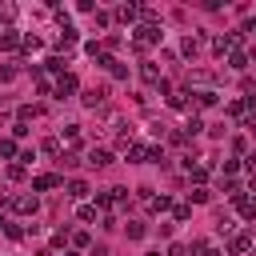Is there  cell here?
Instances as JSON below:
<instances>
[{
  "instance_id": "cell-25",
  "label": "cell",
  "mask_w": 256,
  "mask_h": 256,
  "mask_svg": "<svg viewBox=\"0 0 256 256\" xmlns=\"http://www.w3.org/2000/svg\"><path fill=\"white\" fill-rule=\"evenodd\" d=\"M72 244H76V252H80V248H88V232H76V236H72Z\"/></svg>"
},
{
  "instance_id": "cell-27",
  "label": "cell",
  "mask_w": 256,
  "mask_h": 256,
  "mask_svg": "<svg viewBox=\"0 0 256 256\" xmlns=\"http://www.w3.org/2000/svg\"><path fill=\"white\" fill-rule=\"evenodd\" d=\"M12 76H16V68H12V64H4V68H0V80H12Z\"/></svg>"
},
{
  "instance_id": "cell-15",
  "label": "cell",
  "mask_w": 256,
  "mask_h": 256,
  "mask_svg": "<svg viewBox=\"0 0 256 256\" xmlns=\"http://www.w3.org/2000/svg\"><path fill=\"white\" fill-rule=\"evenodd\" d=\"M196 132H204V120H200V116H188V124H184V136H196Z\"/></svg>"
},
{
  "instance_id": "cell-19",
  "label": "cell",
  "mask_w": 256,
  "mask_h": 256,
  "mask_svg": "<svg viewBox=\"0 0 256 256\" xmlns=\"http://www.w3.org/2000/svg\"><path fill=\"white\" fill-rule=\"evenodd\" d=\"M44 68H48V72H64V60H60V56H48Z\"/></svg>"
},
{
  "instance_id": "cell-28",
  "label": "cell",
  "mask_w": 256,
  "mask_h": 256,
  "mask_svg": "<svg viewBox=\"0 0 256 256\" xmlns=\"http://www.w3.org/2000/svg\"><path fill=\"white\" fill-rule=\"evenodd\" d=\"M168 256H184V244H168Z\"/></svg>"
},
{
  "instance_id": "cell-17",
  "label": "cell",
  "mask_w": 256,
  "mask_h": 256,
  "mask_svg": "<svg viewBox=\"0 0 256 256\" xmlns=\"http://www.w3.org/2000/svg\"><path fill=\"white\" fill-rule=\"evenodd\" d=\"M188 56H196V48H200V36H184V44H180Z\"/></svg>"
},
{
  "instance_id": "cell-7",
  "label": "cell",
  "mask_w": 256,
  "mask_h": 256,
  "mask_svg": "<svg viewBox=\"0 0 256 256\" xmlns=\"http://www.w3.org/2000/svg\"><path fill=\"white\" fill-rule=\"evenodd\" d=\"M68 92H76V76H72V72H64V76H60V80H56V96H60V100H64V96H68Z\"/></svg>"
},
{
  "instance_id": "cell-30",
  "label": "cell",
  "mask_w": 256,
  "mask_h": 256,
  "mask_svg": "<svg viewBox=\"0 0 256 256\" xmlns=\"http://www.w3.org/2000/svg\"><path fill=\"white\" fill-rule=\"evenodd\" d=\"M244 32H256V16H252V20H248V24H244Z\"/></svg>"
},
{
  "instance_id": "cell-3",
  "label": "cell",
  "mask_w": 256,
  "mask_h": 256,
  "mask_svg": "<svg viewBox=\"0 0 256 256\" xmlns=\"http://www.w3.org/2000/svg\"><path fill=\"white\" fill-rule=\"evenodd\" d=\"M252 248V232H232V240H228V252L232 256H244Z\"/></svg>"
},
{
  "instance_id": "cell-4",
  "label": "cell",
  "mask_w": 256,
  "mask_h": 256,
  "mask_svg": "<svg viewBox=\"0 0 256 256\" xmlns=\"http://www.w3.org/2000/svg\"><path fill=\"white\" fill-rule=\"evenodd\" d=\"M56 184H60L56 172H40V176L32 180V192H48V188H56Z\"/></svg>"
},
{
  "instance_id": "cell-22",
  "label": "cell",
  "mask_w": 256,
  "mask_h": 256,
  "mask_svg": "<svg viewBox=\"0 0 256 256\" xmlns=\"http://www.w3.org/2000/svg\"><path fill=\"white\" fill-rule=\"evenodd\" d=\"M172 216H176V220H188V216H192V208H188V204H176V208H172Z\"/></svg>"
},
{
  "instance_id": "cell-14",
  "label": "cell",
  "mask_w": 256,
  "mask_h": 256,
  "mask_svg": "<svg viewBox=\"0 0 256 256\" xmlns=\"http://www.w3.org/2000/svg\"><path fill=\"white\" fill-rule=\"evenodd\" d=\"M140 76H144L148 84H160V72H156V64H140Z\"/></svg>"
},
{
  "instance_id": "cell-6",
  "label": "cell",
  "mask_w": 256,
  "mask_h": 256,
  "mask_svg": "<svg viewBox=\"0 0 256 256\" xmlns=\"http://www.w3.org/2000/svg\"><path fill=\"white\" fill-rule=\"evenodd\" d=\"M88 164H92V168H108V164H112V152H108V148H92V152H88Z\"/></svg>"
},
{
  "instance_id": "cell-10",
  "label": "cell",
  "mask_w": 256,
  "mask_h": 256,
  "mask_svg": "<svg viewBox=\"0 0 256 256\" xmlns=\"http://www.w3.org/2000/svg\"><path fill=\"white\" fill-rule=\"evenodd\" d=\"M68 196H72V200H84V196H88V184H84V180H68Z\"/></svg>"
},
{
  "instance_id": "cell-5",
  "label": "cell",
  "mask_w": 256,
  "mask_h": 256,
  "mask_svg": "<svg viewBox=\"0 0 256 256\" xmlns=\"http://www.w3.org/2000/svg\"><path fill=\"white\" fill-rule=\"evenodd\" d=\"M20 44H24V36H20L16 28H4V32H0V48H4V52H12V48H20Z\"/></svg>"
},
{
  "instance_id": "cell-18",
  "label": "cell",
  "mask_w": 256,
  "mask_h": 256,
  "mask_svg": "<svg viewBox=\"0 0 256 256\" xmlns=\"http://www.w3.org/2000/svg\"><path fill=\"white\" fill-rule=\"evenodd\" d=\"M168 104H172V108H188V92H172Z\"/></svg>"
},
{
  "instance_id": "cell-9",
  "label": "cell",
  "mask_w": 256,
  "mask_h": 256,
  "mask_svg": "<svg viewBox=\"0 0 256 256\" xmlns=\"http://www.w3.org/2000/svg\"><path fill=\"white\" fill-rule=\"evenodd\" d=\"M192 96H196V108H212V104H216V92H212V88H204V92H192Z\"/></svg>"
},
{
  "instance_id": "cell-26",
  "label": "cell",
  "mask_w": 256,
  "mask_h": 256,
  "mask_svg": "<svg viewBox=\"0 0 256 256\" xmlns=\"http://www.w3.org/2000/svg\"><path fill=\"white\" fill-rule=\"evenodd\" d=\"M244 128H248V132L256 136V112H248V116H244Z\"/></svg>"
},
{
  "instance_id": "cell-23",
  "label": "cell",
  "mask_w": 256,
  "mask_h": 256,
  "mask_svg": "<svg viewBox=\"0 0 256 256\" xmlns=\"http://www.w3.org/2000/svg\"><path fill=\"white\" fill-rule=\"evenodd\" d=\"M0 156H16V144L12 140H0Z\"/></svg>"
},
{
  "instance_id": "cell-13",
  "label": "cell",
  "mask_w": 256,
  "mask_h": 256,
  "mask_svg": "<svg viewBox=\"0 0 256 256\" xmlns=\"http://www.w3.org/2000/svg\"><path fill=\"white\" fill-rule=\"evenodd\" d=\"M228 68L244 72V68H248V56H244V52H232V56H228Z\"/></svg>"
},
{
  "instance_id": "cell-1",
  "label": "cell",
  "mask_w": 256,
  "mask_h": 256,
  "mask_svg": "<svg viewBox=\"0 0 256 256\" xmlns=\"http://www.w3.org/2000/svg\"><path fill=\"white\" fill-rule=\"evenodd\" d=\"M132 32H136L132 40H136L140 48H152V44H160V24H136Z\"/></svg>"
},
{
  "instance_id": "cell-2",
  "label": "cell",
  "mask_w": 256,
  "mask_h": 256,
  "mask_svg": "<svg viewBox=\"0 0 256 256\" xmlns=\"http://www.w3.org/2000/svg\"><path fill=\"white\" fill-rule=\"evenodd\" d=\"M8 208H12V212H20V216H36L40 200H36V196H28V192H20V196H8Z\"/></svg>"
},
{
  "instance_id": "cell-24",
  "label": "cell",
  "mask_w": 256,
  "mask_h": 256,
  "mask_svg": "<svg viewBox=\"0 0 256 256\" xmlns=\"http://www.w3.org/2000/svg\"><path fill=\"white\" fill-rule=\"evenodd\" d=\"M144 236V224H128V240H140Z\"/></svg>"
},
{
  "instance_id": "cell-12",
  "label": "cell",
  "mask_w": 256,
  "mask_h": 256,
  "mask_svg": "<svg viewBox=\"0 0 256 256\" xmlns=\"http://www.w3.org/2000/svg\"><path fill=\"white\" fill-rule=\"evenodd\" d=\"M196 252H200V256H224V252H220L212 240H196Z\"/></svg>"
},
{
  "instance_id": "cell-8",
  "label": "cell",
  "mask_w": 256,
  "mask_h": 256,
  "mask_svg": "<svg viewBox=\"0 0 256 256\" xmlns=\"http://www.w3.org/2000/svg\"><path fill=\"white\" fill-rule=\"evenodd\" d=\"M80 100H84L88 108H96V104L104 100V88H84V96H80Z\"/></svg>"
},
{
  "instance_id": "cell-20",
  "label": "cell",
  "mask_w": 256,
  "mask_h": 256,
  "mask_svg": "<svg viewBox=\"0 0 256 256\" xmlns=\"http://www.w3.org/2000/svg\"><path fill=\"white\" fill-rule=\"evenodd\" d=\"M188 196H192V204H204V200H208V188H204V184H200V188H192V192H188Z\"/></svg>"
},
{
  "instance_id": "cell-16",
  "label": "cell",
  "mask_w": 256,
  "mask_h": 256,
  "mask_svg": "<svg viewBox=\"0 0 256 256\" xmlns=\"http://www.w3.org/2000/svg\"><path fill=\"white\" fill-rule=\"evenodd\" d=\"M136 16H140V8H136V4H124V8H120V20H124V24H132Z\"/></svg>"
},
{
  "instance_id": "cell-11",
  "label": "cell",
  "mask_w": 256,
  "mask_h": 256,
  "mask_svg": "<svg viewBox=\"0 0 256 256\" xmlns=\"http://www.w3.org/2000/svg\"><path fill=\"white\" fill-rule=\"evenodd\" d=\"M148 208H152V212H168L172 200H168V196H148Z\"/></svg>"
},
{
  "instance_id": "cell-21",
  "label": "cell",
  "mask_w": 256,
  "mask_h": 256,
  "mask_svg": "<svg viewBox=\"0 0 256 256\" xmlns=\"http://www.w3.org/2000/svg\"><path fill=\"white\" fill-rule=\"evenodd\" d=\"M76 216H80V220H96V204H80Z\"/></svg>"
},
{
  "instance_id": "cell-29",
  "label": "cell",
  "mask_w": 256,
  "mask_h": 256,
  "mask_svg": "<svg viewBox=\"0 0 256 256\" xmlns=\"http://www.w3.org/2000/svg\"><path fill=\"white\" fill-rule=\"evenodd\" d=\"M244 164H248V168H252V172H256V152H252V156H248V160H244Z\"/></svg>"
}]
</instances>
